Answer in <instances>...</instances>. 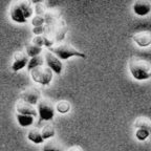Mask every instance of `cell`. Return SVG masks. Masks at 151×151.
I'll return each instance as SVG.
<instances>
[{
    "label": "cell",
    "instance_id": "1",
    "mask_svg": "<svg viewBox=\"0 0 151 151\" xmlns=\"http://www.w3.org/2000/svg\"><path fill=\"white\" fill-rule=\"evenodd\" d=\"M33 15L34 7L29 0H16L9 9V17L15 23H26Z\"/></svg>",
    "mask_w": 151,
    "mask_h": 151
},
{
    "label": "cell",
    "instance_id": "2",
    "mask_svg": "<svg viewBox=\"0 0 151 151\" xmlns=\"http://www.w3.org/2000/svg\"><path fill=\"white\" fill-rule=\"evenodd\" d=\"M130 75L137 81H147L151 79V64L141 58H131L128 62Z\"/></svg>",
    "mask_w": 151,
    "mask_h": 151
},
{
    "label": "cell",
    "instance_id": "3",
    "mask_svg": "<svg viewBox=\"0 0 151 151\" xmlns=\"http://www.w3.org/2000/svg\"><path fill=\"white\" fill-rule=\"evenodd\" d=\"M50 52H52L54 55H56L60 60H68L69 58L73 57H78V58H86V55L81 52L80 50H76L69 44H59V45H52L48 48Z\"/></svg>",
    "mask_w": 151,
    "mask_h": 151
},
{
    "label": "cell",
    "instance_id": "4",
    "mask_svg": "<svg viewBox=\"0 0 151 151\" xmlns=\"http://www.w3.org/2000/svg\"><path fill=\"white\" fill-rule=\"evenodd\" d=\"M31 73V78L34 82L41 84L43 86L50 84L54 78V73L50 67H44V66H40L37 68L33 69L29 71Z\"/></svg>",
    "mask_w": 151,
    "mask_h": 151
},
{
    "label": "cell",
    "instance_id": "5",
    "mask_svg": "<svg viewBox=\"0 0 151 151\" xmlns=\"http://www.w3.org/2000/svg\"><path fill=\"white\" fill-rule=\"evenodd\" d=\"M38 116L40 118V121H52L55 118L56 113V106L52 104V101L47 99H41L37 104Z\"/></svg>",
    "mask_w": 151,
    "mask_h": 151
},
{
    "label": "cell",
    "instance_id": "6",
    "mask_svg": "<svg viewBox=\"0 0 151 151\" xmlns=\"http://www.w3.org/2000/svg\"><path fill=\"white\" fill-rule=\"evenodd\" d=\"M44 60L45 64L47 67H50L52 70V73L56 75H61L62 70H63V63L62 60H60L56 55H54L52 52H45L44 54Z\"/></svg>",
    "mask_w": 151,
    "mask_h": 151
},
{
    "label": "cell",
    "instance_id": "7",
    "mask_svg": "<svg viewBox=\"0 0 151 151\" xmlns=\"http://www.w3.org/2000/svg\"><path fill=\"white\" fill-rule=\"evenodd\" d=\"M132 11L137 16L145 17L151 13L150 0H135L132 4Z\"/></svg>",
    "mask_w": 151,
    "mask_h": 151
},
{
    "label": "cell",
    "instance_id": "8",
    "mask_svg": "<svg viewBox=\"0 0 151 151\" xmlns=\"http://www.w3.org/2000/svg\"><path fill=\"white\" fill-rule=\"evenodd\" d=\"M20 99L35 106V105H37L39 103V101L42 98H41L40 91L38 89H36V88H29V89L25 90V91H23L20 94Z\"/></svg>",
    "mask_w": 151,
    "mask_h": 151
},
{
    "label": "cell",
    "instance_id": "9",
    "mask_svg": "<svg viewBox=\"0 0 151 151\" xmlns=\"http://www.w3.org/2000/svg\"><path fill=\"white\" fill-rule=\"evenodd\" d=\"M29 60V57L26 55V52H18L14 55V61L12 64V69L14 71H19L26 67Z\"/></svg>",
    "mask_w": 151,
    "mask_h": 151
},
{
    "label": "cell",
    "instance_id": "10",
    "mask_svg": "<svg viewBox=\"0 0 151 151\" xmlns=\"http://www.w3.org/2000/svg\"><path fill=\"white\" fill-rule=\"evenodd\" d=\"M16 110L17 113H21V114H28V116H38V111L35 108L34 105L27 103V102L23 101V100H19L16 104Z\"/></svg>",
    "mask_w": 151,
    "mask_h": 151
},
{
    "label": "cell",
    "instance_id": "11",
    "mask_svg": "<svg viewBox=\"0 0 151 151\" xmlns=\"http://www.w3.org/2000/svg\"><path fill=\"white\" fill-rule=\"evenodd\" d=\"M134 43L137 46L145 48L151 45V33L150 32H139L133 35L132 37Z\"/></svg>",
    "mask_w": 151,
    "mask_h": 151
},
{
    "label": "cell",
    "instance_id": "12",
    "mask_svg": "<svg viewBox=\"0 0 151 151\" xmlns=\"http://www.w3.org/2000/svg\"><path fill=\"white\" fill-rule=\"evenodd\" d=\"M16 120L18 122L19 126L21 127H29L35 122V116H28V114H21V113H17Z\"/></svg>",
    "mask_w": 151,
    "mask_h": 151
},
{
    "label": "cell",
    "instance_id": "13",
    "mask_svg": "<svg viewBox=\"0 0 151 151\" xmlns=\"http://www.w3.org/2000/svg\"><path fill=\"white\" fill-rule=\"evenodd\" d=\"M32 43H33V44H35V45H38V46H40V47H44L45 46V47H48V48L54 45V42H52V39L45 37V36H43V35L36 36L35 38H33Z\"/></svg>",
    "mask_w": 151,
    "mask_h": 151
},
{
    "label": "cell",
    "instance_id": "14",
    "mask_svg": "<svg viewBox=\"0 0 151 151\" xmlns=\"http://www.w3.org/2000/svg\"><path fill=\"white\" fill-rule=\"evenodd\" d=\"M27 139L28 141H31L32 143H34V144H42V143H44L45 139H43L42 134H41V130L39 129H32L28 131L27 133Z\"/></svg>",
    "mask_w": 151,
    "mask_h": 151
},
{
    "label": "cell",
    "instance_id": "15",
    "mask_svg": "<svg viewBox=\"0 0 151 151\" xmlns=\"http://www.w3.org/2000/svg\"><path fill=\"white\" fill-rule=\"evenodd\" d=\"M45 63V60L42 56H35V57H32L31 59L28 60V63L26 65L27 67V70L31 71L33 69L37 68V67H40V66H43V64Z\"/></svg>",
    "mask_w": 151,
    "mask_h": 151
},
{
    "label": "cell",
    "instance_id": "16",
    "mask_svg": "<svg viewBox=\"0 0 151 151\" xmlns=\"http://www.w3.org/2000/svg\"><path fill=\"white\" fill-rule=\"evenodd\" d=\"M42 151H63V147L61 146V144L58 141L50 139H47V142L43 146Z\"/></svg>",
    "mask_w": 151,
    "mask_h": 151
},
{
    "label": "cell",
    "instance_id": "17",
    "mask_svg": "<svg viewBox=\"0 0 151 151\" xmlns=\"http://www.w3.org/2000/svg\"><path fill=\"white\" fill-rule=\"evenodd\" d=\"M134 128H144L151 132V121L145 116L137 118L134 122Z\"/></svg>",
    "mask_w": 151,
    "mask_h": 151
},
{
    "label": "cell",
    "instance_id": "18",
    "mask_svg": "<svg viewBox=\"0 0 151 151\" xmlns=\"http://www.w3.org/2000/svg\"><path fill=\"white\" fill-rule=\"evenodd\" d=\"M41 134H42L43 139H44L45 141H47V139H54L55 135H56V130H55L54 126L47 124V125H45L44 127L42 128V130H41Z\"/></svg>",
    "mask_w": 151,
    "mask_h": 151
},
{
    "label": "cell",
    "instance_id": "19",
    "mask_svg": "<svg viewBox=\"0 0 151 151\" xmlns=\"http://www.w3.org/2000/svg\"><path fill=\"white\" fill-rule=\"evenodd\" d=\"M134 137L137 141L145 142L147 139L151 137V132L147 129H144V128H135Z\"/></svg>",
    "mask_w": 151,
    "mask_h": 151
},
{
    "label": "cell",
    "instance_id": "20",
    "mask_svg": "<svg viewBox=\"0 0 151 151\" xmlns=\"http://www.w3.org/2000/svg\"><path fill=\"white\" fill-rule=\"evenodd\" d=\"M71 109V106L69 102L65 101V100H62L59 101V103H57L56 105V111H58L61 114H65V113H68Z\"/></svg>",
    "mask_w": 151,
    "mask_h": 151
},
{
    "label": "cell",
    "instance_id": "21",
    "mask_svg": "<svg viewBox=\"0 0 151 151\" xmlns=\"http://www.w3.org/2000/svg\"><path fill=\"white\" fill-rule=\"evenodd\" d=\"M25 52L29 58L32 57H35V56H39V55L42 52V47L38 46V45H35V44H29L26 46L25 48Z\"/></svg>",
    "mask_w": 151,
    "mask_h": 151
},
{
    "label": "cell",
    "instance_id": "22",
    "mask_svg": "<svg viewBox=\"0 0 151 151\" xmlns=\"http://www.w3.org/2000/svg\"><path fill=\"white\" fill-rule=\"evenodd\" d=\"M45 12H46V7H45L42 3L35 4V7H34V13H36L38 16H44Z\"/></svg>",
    "mask_w": 151,
    "mask_h": 151
},
{
    "label": "cell",
    "instance_id": "23",
    "mask_svg": "<svg viewBox=\"0 0 151 151\" xmlns=\"http://www.w3.org/2000/svg\"><path fill=\"white\" fill-rule=\"evenodd\" d=\"M32 24L34 26H41V25H44L45 24V18L44 16H36L33 18L32 20Z\"/></svg>",
    "mask_w": 151,
    "mask_h": 151
},
{
    "label": "cell",
    "instance_id": "24",
    "mask_svg": "<svg viewBox=\"0 0 151 151\" xmlns=\"http://www.w3.org/2000/svg\"><path fill=\"white\" fill-rule=\"evenodd\" d=\"M46 26L45 25H41V26H34L33 28V34L36 36H39V35H43V34L46 32Z\"/></svg>",
    "mask_w": 151,
    "mask_h": 151
},
{
    "label": "cell",
    "instance_id": "25",
    "mask_svg": "<svg viewBox=\"0 0 151 151\" xmlns=\"http://www.w3.org/2000/svg\"><path fill=\"white\" fill-rule=\"evenodd\" d=\"M67 151H83V150H82V148L79 146H73V147H70Z\"/></svg>",
    "mask_w": 151,
    "mask_h": 151
},
{
    "label": "cell",
    "instance_id": "26",
    "mask_svg": "<svg viewBox=\"0 0 151 151\" xmlns=\"http://www.w3.org/2000/svg\"><path fill=\"white\" fill-rule=\"evenodd\" d=\"M29 1H31L32 2V4H38V3H43L45 1V0H29Z\"/></svg>",
    "mask_w": 151,
    "mask_h": 151
}]
</instances>
